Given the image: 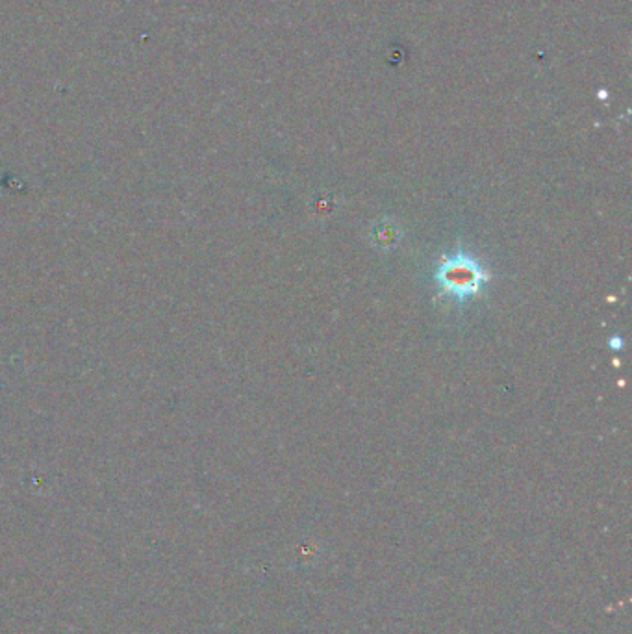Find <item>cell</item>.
Returning a JSON list of instances; mask_svg holds the SVG:
<instances>
[{
	"label": "cell",
	"mask_w": 632,
	"mask_h": 634,
	"mask_svg": "<svg viewBox=\"0 0 632 634\" xmlns=\"http://www.w3.org/2000/svg\"><path fill=\"white\" fill-rule=\"evenodd\" d=\"M486 280L488 271L477 258L464 251L443 256L434 273V282L442 297H447L458 305L468 303L469 299L481 293Z\"/></svg>",
	"instance_id": "cell-1"
},
{
	"label": "cell",
	"mask_w": 632,
	"mask_h": 634,
	"mask_svg": "<svg viewBox=\"0 0 632 634\" xmlns=\"http://www.w3.org/2000/svg\"><path fill=\"white\" fill-rule=\"evenodd\" d=\"M401 234L403 232L393 223L392 219H384V221L377 223V227L371 232V241L382 251H388V249H393L399 245Z\"/></svg>",
	"instance_id": "cell-2"
}]
</instances>
